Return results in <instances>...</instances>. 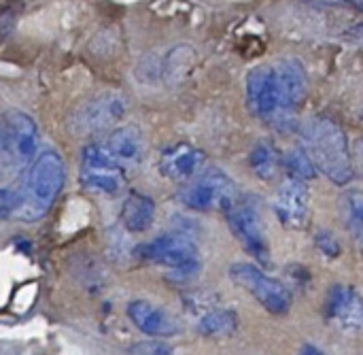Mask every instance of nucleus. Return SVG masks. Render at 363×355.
<instances>
[{"instance_id": "423d86ee", "label": "nucleus", "mask_w": 363, "mask_h": 355, "mask_svg": "<svg viewBox=\"0 0 363 355\" xmlns=\"http://www.w3.org/2000/svg\"><path fill=\"white\" fill-rule=\"evenodd\" d=\"M38 128L23 111H6L0 121V153L13 166H26L36 158Z\"/></svg>"}, {"instance_id": "f3484780", "label": "nucleus", "mask_w": 363, "mask_h": 355, "mask_svg": "<svg viewBox=\"0 0 363 355\" xmlns=\"http://www.w3.org/2000/svg\"><path fill=\"white\" fill-rule=\"evenodd\" d=\"M204 311L198 315V332L206 339H221V337H232L238 328V317L232 309L223 305H213L206 302L202 305Z\"/></svg>"}, {"instance_id": "9d476101", "label": "nucleus", "mask_w": 363, "mask_h": 355, "mask_svg": "<svg viewBox=\"0 0 363 355\" xmlns=\"http://www.w3.org/2000/svg\"><path fill=\"white\" fill-rule=\"evenodd\" d=\"M245 87H247V104H249L251 113L259 121H266V124H270V126H274L279 130L289 128V124L285 121V117L281 113L272 66L264 64V66L251 68L249 75H247V85Z\"/></svg>"}, {"instance_id": "39448f33", "label": "nucleus", "mask_w": 363, "mask_h": 355, "mask_svg": "<svg viewBox=\"0 0 363 355\" xmlns=\"http://www.w3.org/2000/svg\"><path fill=\"white\" fill-rule=\"evenodd\" d=\"M230 277L236 285L247 290L268 313L287 315L291 311V292L279 279L266 275L264 268L249 262H236L230 268Z\"/></svg>"}, {"instance_id": "393cba45", "label": "nucleus", "mask_w": 363, "mask_h": 355, "mask_svg": "<svg viewBox=\"0 0 363 355\" xmlns=\"http://www.w3.org/2000/svg\"><path fill=\"white\" fill-rule=\"evenodd\" d=\"M298 355H325V354H323L317 345H304Z\"/></svg>"}, {"instance_id": "f257e3e1", "label": "nucleus", "mask_w": 363, "mask_h": 355, "mask_svg": "<svg viewBox=\"0 0 363 355\" xmlns=\"http://www.w3.org/2000/svg\"><path fill=\"white\" fill-rule=\"evenodd\" d=\"M302 151L315 173L325 175L338 185L353 181V162L345 130L330 117H313L302 126Z\"/></svg>"}, {"instance_id": "a211bd4d", "label": "nucleus", "mask_w": 363, "mask_h": 355, "mask_svg": "<svg viewBox=\"0 0 363 355\" xmlns=\"http://www.w3.org/2000/svg\"><path fill=\"white\" fill-rule=\"evenodd\" d=\"M153 219H155V202L147 194L130 192L121 209L123 228L134 234H140L151 228Z\"/></svg>"}, {"instance_id": "412c9836", "label": "nucleus", "mask_w": 363, "mask_h": 355, "mask_svg": "<svg viewBox=\"0 0 363 355\" xmlns=\"http://www.w3.org/2000/svg\"><path fill=\"white\" fill-rule=\"evenodd\" d=\"M281 164L289 170V177L300 179V181H308L311 177H315V168L311 164V160L306 158V153L302 149H294L285 155V160H281Z\"/></svg>"}, {"instance_id": "20e7f679", "label": "nucleus", "mask_w": 363, "mask_h": 355, "mask_svg": "<svg viewBox=\"0 0 363 355\" xmlns=\"http://www.w3.org/2000/svg\"><path fill=\"white\" fill-rule=\"evenodd\" d=\"M238 196L240 192L236 183L219 168L198 173L177 194L183 207L191 211H200V213H211V211L225 213L238 200Z\"/></svg>"}, {"instance_id": "6ab92c4d", "label": "nucleus", "mask_w": 363, "mask_h": 355, "mask_svg": "<svg viewBox=\"0 0 363 355\" xmlns=\"http://www.w3.org/2000/svg\"><path fill=\"white\" fill-rule=\"evenodd\" d=\"M249 164H251V170L255 173V177L268 181V179L277 177L279 166H281V155H279V151H277V147H274L272 143L259 141V143L251 149Z\"/></svg>"}, {"instance_id": "4be33fe9", "label": "nucleus", "mask_w": 363, "mask_h": 355, "mask_svg": "<svg viewBox=\"0 0 363 355\" xmlns=\"http://www.w3.org/2000/svg\"><path fill=\"white\" fill-rule=\"evenodd\" d=\"M315 245H317V249H319L325 258H338L340 251H342L338 239H336L330 230H319L317 236H315Z\"/></svg>"}, {"instance_id": "dca6fc26", "label": "nucleus", "mask_w": 363, "mask_h": 355, "mask_svg": "<svg viewBox=\"0 0 363 355\" xmlns=\"http://www.w3.org/2000/svg\"><path fill=\"white\" fill-rule=\"evenodd\" d=\"M128 317L143 334L153 337V339H170L179 332L174 320L164 309H160L147 300L130 302L128 305Z\"/></svg>"}, {"instance_id": "f8f14e48", "label": "nucleus", "mask_w": 363, "mask_h": 355, "mask_svg": "<svg viewBox=\"0 0 363 355\" xmlns=\"http://www.w3.org/2000/svg\"><path fill=\"white\" fill-rule=\"evenodd\" d=\"M274 213L285 228L302 230L308 226L311 217V192L306 181L287 177L277 192Z\"/></svg>"}, {"instance_id": "4468645a", "label": "nucleus", "mask_w": 363, "mask_h": 355, "mask_svg": "<svg viewBox=\"0 0 363 355\" xmlns=\"http://www.w3.org/2000/svg\"><path fill=\"white\" fill-rule=\"evenodd\" d=\"M206 164V155L187 143H177L166 147L160 153L157 168L164 177L172 181H189L198 173H202V166Z\"/></svg>"}, {"instance_id": "2eb2a0df", "label": "nucleus", "mask_w": 363, "mask_h": 355, "mask_svg": "<svg viewBox=\"0 0 363 355\" xmlns=\"http://www.w3.org/2000/svg\"><path fill=\"white\" fill-rule=\"evenodd\" d=\"M102 147L106 149V153L123 168H134L138 166V162L143 160L145 153V141H143V132L136 126H121L117 130H113L104 141H100Z\"/></svg>"}, {"instance_id": "f03ea898", "label": "nucleus", "mask_w": 363, "mask_h": 355, "mask_svg": "<svg viewBox=\"0 0 363 355\" xmlns=\"http://www.w3.org/2000/svg\"><path fill=\"white\" fill-rule=\"evenodd\" d=\"M66 181V164L60 153L45 151L32 160V166L28 168L23 190L19 194V204L15 211V217L21 222H36L45 217L55 198L60 196Z\"/></svg>"}, {"instance_id": "6e6552de", "label": "nucleus", "mask_w": 363, "mask_h": 355, "mask_svg": "<svg viewBox=\"0 0 363 355\" xmlns=\"http://www.w3.org/2000/svg\"><path fill=\"white\" fill-rule=\"evenodd\" d=\"M225 217H228V226H230L232 234L249 251V256H253L257 262H262V266H268L270 264V247H268V239L264 232V224H262L257 204L238 196V200L225 211Z\"/></svg>"}, {"instance_id": "b1692460", "label": "nucleus", "mask_w": 363, "mask_h": 355, "mask_svg": "<svg viewBox=\"0 0 363 355\" xmlns=\"http://www.w3.org/2000/svg\"><path fill=\"white\" fill-rule=\"evenodd\" d=\"M132 355H177V354H174V349H172L170 345L155 341V343H143V345L134 347Z\"/></svg>"}, {"instance_id": "5701e85b", "label": "nucleus", "mask_w": 363, "mask_h": 355, "mask_svg": "<svg viewBox=\"0 0 363 355\" xmlns=\"http://www.w3.org/2000/svg\"><path fill=\"white\" fill-rule=\"evenodd\" d=\"M19 204V194L9 187H0V219L15 215Z\"/></svg>"}, {"instance_id": "7ed1b4c3", "label": "nucleus", "mask_w": 363, "mask_h": 355, "mask_svg": "<svg viewBox=\"0 0 363 355\" xmlns=\"http://www.w3.org/2000/svg\"><path fill=\"white\" fill-rule=\"evenodd\" d=\"M136 256L149 264L168 268L172 281H189L200 271L198 245L185 234H162L136 249Z\"/></svg>"}, {"instance_id": "9b49d317", "label": "nucleus", "mask_w": 363, "mask_h": 355, "mask_svg": "<svg viewBox=\"0 0 363 355\" xmlns=\"http://www.w3.org/2000/svg\"><path fill=\"white\" fill-rule=\"evenodd\" d=\"M274 85L279 94V104L285 121L291 126L298 109L304 104L308 96V75L300 60L296 58H283L277 64H272Z\"/></svg>"}, {"instance_id": "1a4fd4ad", "label": "nucleus", "mask_w": 363, "mask_h": 355, "mask_svg": "<svg viewBox=\"0 0 363 355\" xmlns=\"http://www.w3.org/2000/svg\"><path fill=\"white\" fill-rule=\"evenodd\" d=\"M79 181L87 192L117 194L125 185V170L106 153L102 143H91L83 149Z\"/></svg>"}, {"instance_id": "aec40b11", "label": "nucleus", "mask_w": 363, "mask_h": 355, "mask_svg": "<svg viewBox=\"0 0 363 355\" xmlns=\"http://www.w3.org/2000/svg\"><path fill=\"white\" fill-rule=\"evenodd\" d=\"M342 217L345 226L355 241H362L363 234V196L359 190H349L342 198Z\"/></svg>"}, {"instance_id": "ddd939ff", "label": "nucleus", "mask_w": 363, "mask_h": 355, "mask_svg": "<svg viewBox=\"0 0 363 355\" xmlns=\"http://www.w3.org/2000/svg\"><path fill=\"white\" fill-rule=\"evenodd\" d=\"M325 320L347 334L362 330L363 307L362 298L351 285H334L325 300Z\"/></svg>"}, {"instance_id": "0eeeda50", "label": "nucleus", "mask_w": 363, "mask_h": 355, "mask_svg": "<svg viewBox=\"0 0 363 355\" xmlns=\"http://www.w3.org/2000/svg\"><path fill=\"white\" fill-rule=\"evenodd\" d=\"M128 111V98L119 92H102L83 102L70 117V130L81 136H94L113 128Z\"/></svg>"}]
</instances>
